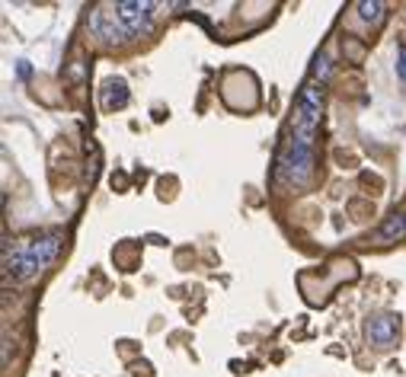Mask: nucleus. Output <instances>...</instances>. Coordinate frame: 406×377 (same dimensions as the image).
I'll list each match as a JSON object with an SVG mask.
<instances>
[{
	"mask_svg": "<svg viewBox=\"0 0 406 377\" xmlns=\"http://www.w3.org/2000/svg\"><path fill=\"white\" fill-rule=\"evenodd\" d=\"M55 253H58V240H55V237L39 240V243L26 246L23 253H16V256L7 262V269L13 272L16 281H23V279H29V275H35L39 269L49 266L51 259H55Z\"/></svg>",
	"mask_w": 406,
	"mask_h": 377,
	"instance_id": "1",
	"label": "nucleus"
},
{
	"mask_svg": "<svg viewBox=\"0 0 406 377\" xmlns=\"http://www.w3.org/2000/svg\"><path fill=\"white\" fill-rule=\"evenodd\" d=\"M118 10V23L125 26V32L131 35H141L151 29V23H147V16H151V4H122Z\"/></svg>",
	"mask_w": 406,
	"mask_h": 377,
	"instance_id": "2",
	"label": "nucleus"
},
{
	"mask_svg": "<svg viewBox=\"0 0 406 377\" xmlns=\"http://www.w3.org/2000/svg\"><path fill=\"white\" fill-rule=\"evenodd\" d=\"M397 329H400V320L393 314H381L368 323V339L374 345H390L397 339Z\"/></svg>",
	"mask_w": 406,
	"mask_h": 377,
	"instance_id": "3",
	"label": "nucleus"
},
{
	"mask_svg": "<svg viewBox=\"0 0 406 377\" xmlns=\"http://www.w3.org/2000/svg\"><path fill=\"white\" fill-rule=\"evenodd\" d=\"M406 234V215H397L384 231H381V240H390V237H403Z\"/></svg>",
	"mask_w": 406,
	"mask_h": 377,
	"instance_id": "4",
	"label": "nucleus"
},
{
	"mask_svg": "<svg viewBox=\"0 0 406 377\" xmlns=\"http://www.w3.org/2000/svg\"><path fill=\"white\" fill-rule=\"evenodd\" d=\"M381 4H362V16H365V20H381Z\"/></svg>",
	"mask_w": 406,
	"mask_h": 377,
	"instance_id": "5",
	"label": "nucleus"
},
{
	"mask_svg": "<svg viewBox=\"0 0 406 377\" xmlns=\"http://www.w3.org/2000/svg\"><path fill=\"white\" fill-rule=\"evenodd\" d=\"M397 74L406 80V55H400V61H397Z\"/></svg>",
	"mask_w": 406,
	"mask_h": 377,
	"instance_id": "6",
	"label": "nucleus"
}]
</instances>
